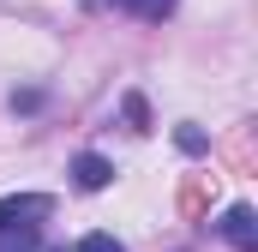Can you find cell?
Returning a JSON list of instances; mask_svg holds the SVG:
<instances>
[{"instance_id":"obj_8","label":"cell","mask_w":258,"mask_h":252,"mask_svg":"<svg viewBox=\"0 0 258 252\" xmlns=\"http://www.w3.org/2000/svg\"><path fill=\"white\" fill-rule=\"evenodd\" d=\"M120 108H126L132 132H150V108H144V96H138V90H132V96H126V102H120Z\"/></svg>"},{"instance_id":"obj_5","label":"cell","mask_w":258,"mask_h":252,"mask_svg":"<svg viewBox=\"0 0 258 252\" xmlns=\"http://www.w3.org/2000/svg\"><path fill=\"white\" fill-rule=\"evenodd\" d=\"M72 180H78V186H84V192H102V186H108V180H114V168H108L102 156H90V150H84V156L72 162Z\"/></svg>"},{"instance_id":"obj_1","label":"cell","mask_w":258,"mask_h":252,"mask_svg":"<svg viewBox=\"0 0 258 252\" xmlns=\"http://www.w3.org/2000/svg\"><path fill=\"white\" fill-rule=\"evenodd\" d=\"M48 210H54V198H48V192H18V198H0V228H36Z\"/></svg>"},{"instance_id":"obj_3","label":"cell","mask_w":258,"mask_h":252,"mask_svg":"<svg viewBox=\"0 0 258 252\" xmlns=\"http://www.w3.org/2000/svg\"><path fill=\"white\" fill-rule=\"evenodd\" d=\"M222 234L234 240V252H258V216H252V204H234V210L222 216Z\"/></svg>"},{"instance_id":"obj_2","label":"cell","mask_w":258,"mask_h":252,"mask_svg":"<svg viewBox=\"0 0 258 252\" xmlns=\"http://www.w3.org/2000/svg\"><path fill=\"white\" fill-rule=\"evenodd\" d=\"M210 198H216V174H186L174 204H180V216H186V222H198V216L210 210Z\"/></svg>"},{"instance_id":"obj_7","label":"cell","mask_w":258,"mask_h":252,"mask_svg":"<svg viewBox=\"0 0 258 252\" xmlns=\"http://www.w3.org/2000/svg\"><path fill=\"white\" fill-rule=\"evenodd\" d=\"M174 144H180L186 156H204V150H210V138H204L198 126H180V132H174Z\"/></svg>"},{"instance_id":"obj_9","label":"cell","mask_w":258,"mask_h":252,"mask_svg":"<svg viewBox=\"0 0 258 252\" xmlns=\"http://www.w3.org/2000/svg\"><path fill=\"white\" fill-rule=\"evenodd\" d=\"M78 252H126V246H120L114 234H84V240H78Z\"/></svg>"},{"instance_id":"obj_6","label":"cell","mask_w":258,"mask_h":252,"mask_svg":"<svg viewBox=\"0 0 258 252\" xmlns=\"http://www.w3.org/2000/svg\"><path fill=\"white\" fill-rule=\"evenodd\" d=\"M0 252H36V228H0Z\"/></svg>"},{"instance_id":"obj_4","label":"cell","mask_w":258,"mask_h":252,"mask_svg":"<svg viewBox=\"0 0 258 252\" xmlns=\"http://www.w3.org/2000/svg\"><path fill=\"white\" fill-rule=\"evenodd\" d=\"M222 156H228V168H234V174H258V150H252V126H234V138L222 144Z\"/></svg>"}]
</instances>
